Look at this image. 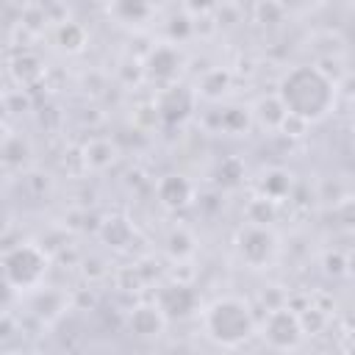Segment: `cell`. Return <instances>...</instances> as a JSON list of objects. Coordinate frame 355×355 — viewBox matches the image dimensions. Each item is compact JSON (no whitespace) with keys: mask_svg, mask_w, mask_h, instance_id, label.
I'll return each mask as SVG.
<instances>
[{"mask_svg":"<svg viewBox=\"0 0 355 355\" xmlns=\"http://www.w3.org/2000/svg\"><path fill=\"white\" fill-rule=\"evenodd\" d=\"M275 94L288 116H297L300 122L311 125L324 119L336 108L338 86H336V78H330L322 67L297 64L283 72Z\"/></svg>","mask_w":355,"mask_h":355,"instance_id":"1","label":"cell"},{"mask_svg":"<svg viewBox=\"0 0 355 355\" xmlns=\"http://www.w3.org/2000/svg\"><path fill=\"white\" fill-rule=\"evenodd\" d=\"M205 333L222 347H241L255 333L252 311L239 297H219L202 313Z\"/></svg>","mask_w":355,"mask_h":355,"instance_id":"2","label":"cell"},{"mask_svg":"<svg viewBox=\"0 0 355 355\" xmlns=\"http://www.w3.org/2000/svg\"><path fill=\"white\" fill-rule=\"evenodd\" d=\"M47 255L36 244H17L0 261V277L11 288H39L47 275Z\"/></svg>","mask_w":355,"mask_h":355,"instance_id":"3","label":"cell"},{"mask_svg":"<svg viewBox=\"0 0 355 355\" xmlns=\"http://www.w3.org/2000/svg\"><path fill=\"white\" fill-rule=\"evenodd\" d=\"M261 338L277 349V352H291L302 344L305 333L300 327V319H297V311H291L288 305H277L272 308L263 322H261Z\"/></svg>","mask_w":355,"mask_h":355,"instance_id":"4","label":"cell"},{"mask_svg":"<svg viewBox=\"0 0 355 355\" xmlns=\"http://www.w3.org/2000/svg\"><path fill=\"white\" fill-rule=\"evenodd\" d=\"M236 252L247 266L263 269L277 255V236L263 225H244L236 233Z\"/></svg>","mask_w":355,"mask_h":355,"instance_id":"5","label":"cell"},{"mask_svg":"<svg viewBox=\"0 0 355 355\" xmlns=\"http://www.w3.org/2000/svg\"><path fill=\"white\" fill-rule=\"evenodd\" d=\"M194 103H197V94L189 86H183V83L164 86L155 100V116L169 128L183 125L194 114Z\"/></svg>","mask_w":355,"mask_h":355,"instance_id":"6","label":"cell"},{"mask_svg":"<svg viewBox=\"0 0 355 355\" xmlns=\"http://www.w3.org/2000/svg\"><path fill=\"white\" fill-rule=\"evenodd\" d=\"M155 305L164 313V319H186L197 308V294L186 283H166L158 288Z\"/></svg>","mask_w":355,"mask_h":355,"instance_id":"7","label":"cell"},{"mask_svg":"<svg viewBox=\"0 0 355 355\" xmlns=\"http://www.w3.org/2000/svg\"><path fill=\"white\" fill-rule=\"evenodd\" d=\"M144 69H147V75H150L155 83L172 86V83H178V75L183 72V53H180L175 44H158V47L147 55Z\"/></svg>","mask_w":355,"mask_h":355,"instance_id":"8","label":"cell"},{"mask_svg":"<svg viewBox=\"0 0 355 355\" xmlns=\"http://www.w3.org/2000/svg\"><path fill=\"white\" fill-rule=\"evenodd\" d=\"M155 197H158V202H161L164 208L180 211V208L191 205V200H194V183H191L186 175H180V172H169V175H164V178L158 180Z\"/></svg>","mask_w":355,"mask_h":355,"instance_id":"9","label":"cell"},{"mask_svg":"<svg viewBox=\"0 0 355 355\" xmlns=\"http://www.w3.org/2000/svg\"><path fill=\"white\" fill-rule=\"evenodd\" d=\"M164 324H166V319H164V313L158 311L155 302L136 305L130 311V316H128V327L139 338H155V336H161L164 333Z\"/></svg>","mask_w":355,"mask_h":355,"instance_id":"10","label":"cell"},{"mask_svg":"<svg viewBox=\"0 0 355 355\" xmlns=\"http://www.w3.org/2000/svg\"><path fill=\"white\" fill-rule=\"evenodd\" d=\"M8 69H11V75H14V80L19 86H36L44 78V61L28 47H22V50H17L11 55Z\"/></svg>","mask_w":355,"mask_h":355,"instance_id":"11","label":"cell"},{"mask_svg":"<svg viewBox=\"0 0 355 355\" xmlns=\"http://www.w3.org/2000/svg\"><path fill=\"white\" fill-rule=\"evenodd\" d=\"M294 189V175L283 166H275L269 172H263V180H261V197L269 200V202H280L291 194Z\"/></svg>","mask_w":355,"mask_h":355,"instance_id":"12","label":"cell"},{"mask_svg":"<svg viewBox=\"0 0 355 355\" xmlns=\"http://www.w3.org/2000/svg\"><path fill=\"white\" fill-rule=\"evenodd\" d=\"M263 128H269V130H277L280 128V122L286 119V108L280 105V100H277V94H266V97H261L255 105H252V111H250Z\"/></svg>","mask_w":355,"mask_h":355,"instance_id":"13","label":"cell"},{"mask_svg":"<svg viewBox=\"0 0 355 355\" xmlns=\"http://www.w3.org/2000/svg\"><path fill=\"white\" fill-rule=\"evenodd\" d=\"M55 42L64 53H80L86 47V28L80 22H72V19H64L58 25V33H55Z\"/></svg>","mask_w":355,"mask_h":355,"instance_id":"14","label":"cell"},{"mask_svg":"<svg viewBox=\"0 0 355 355\" xmlns=\"http://www.w3.org/2000/svg\"><path fill=\"white\" fill-rule=\"evenodd\" d=\"M230 89V72L216 67V69H208L202 78H200V94L205 100H219L222 94H227Z\"/></svg>","mask_w":355,"mask_h":355,"instance_id":"15","label":"cell"},{"mask_svg":"<svg viewBox=\"0 0 355 355\" xmlns=\"http://www.w3.org/2000/svg\"><path fill=\"white\" fill-rule=\"evenodd\" d=\"M219 125H222L225 133L239 136V133H247V130H250V125H252V114H250V108L230 105V108H225V111L219 114Z\"/></svg>","mask_w":355,"mask_h":355,"instance_id":"16","label":"cell"},{"mask_svg":"<svg viewBox=\"0 0 355 355\" xmlns=\"http://www.w3.org/2000/svg\"><path fill=\"white\" fill-rule=\"evenodd\" d=\"M116 158V147L108 139H94L86 144V164L94 169H105Z\"/></svg>","mask_w":355,"mask_h":355,"instance_id":"17","label":"cell"},{"mask_svg":"<svg viewBox=\"0 0 355 355\" xmlns=\"http://www.w3.org/2000/svg\"><path fill=\"white\" fill-rule=\"evenodd\" d=\"M130 236H133V230H130V225L125 219H108L103 225V239L108 244H114V247H125L130 241Z\"/></svg>","mask_w":355,"mask_h":355,"instance_id":"18","label":"cell"},{"mask_svg":"<svg viewBox=\"0 0 355 355\" xmlns=\"http://www.w3.org/2000/svg\"><path fill=\"white\" fill-rule=\"evenodd\" d=\"M166 250H169L172 258H186V255L194 250V239H191L183 227H178V230L169 233V239H166Z\"/></svg>","mask_w":355,"mask_h":355,"instance_id":"19","label":"cell"},{"mask_svg":"<svg viewBox=\"0 0 355 355\" xmlns=\"http://www.w3.org/2000/svg\"><path fill=\"white\" fill-rule=\"evenodd\" d=\"M241 178H244V166H241L239 158H225L219 164V169H216V180L222 186H236Z\"/></svg>","mask_w":355,"mask_h":355,"instance_id":"20","label":"cell"},{"mask_svg":"<svg viewBox=\"0 0 355 355\" xmlns=\"http://www.w3.org/2000/svg\"><path fill=\"white\" fill-rule=\"evenodd\" d=\"M322 266H324L327 275H333V277H344V275L349 272V258H347L341 250H330V252H324Z\"/></svg>","mask_w":355,"mask_h":355,"instance_id":"21","label":"cell"},{"mask_svg":"<svg viewBox=\"0 0 355 355\" xmlns=\"http://www.w3.org/2000/svg\"><path fill=\"white\" fill-rule=\"evenodd\" d=\"M150 11H153V8L144 6V3H116V6H114V14H119V17L125 14L122 22H141Z\"/></svg>","mask_w":355,"mask_h":355,"instance_id":"22","label":"cell"},{"mask_svg":"<svg viewBox=\"0 0 355 355\" xmlns=\"http://www.w3.org/2000/svg\"><path fill=\"white\" fill-rule=\"evenodd\" d=\"M8 294H11V286H8V283H6L3 277H0V305H3L6 300H8Z\"/></svg>","mask_w":355,"mask_h":355,"instance_id":"23","label":"cell"},{"mask_svg":"<svg viewBox=\"0 0 355 355\" xmlns=\"http://www.w3.org/2000/svg\"><path fill=\"white\" fill-rule=\"evenodd\" d=\"M8 139H11V130H8V128H6L3 122H0V150H3L6 144H8Z\"/></svg>","mask_w":355,"mask_h":355,"instance_id":"24","label":"cell"},{"mask_svg":"<svg viewBox=\"0 0 355 355\" xmlns=\"http://www.w3.org/2000/svg\"><path fill=\"white\" fill-rule=\"evenodd\" d=\"M8 355H31V352H22V349H17V352H8Z\"/></svg>","mask_w":355,"mask_h":355,"instance_id":"25","label":"cell"}]
</instances>
